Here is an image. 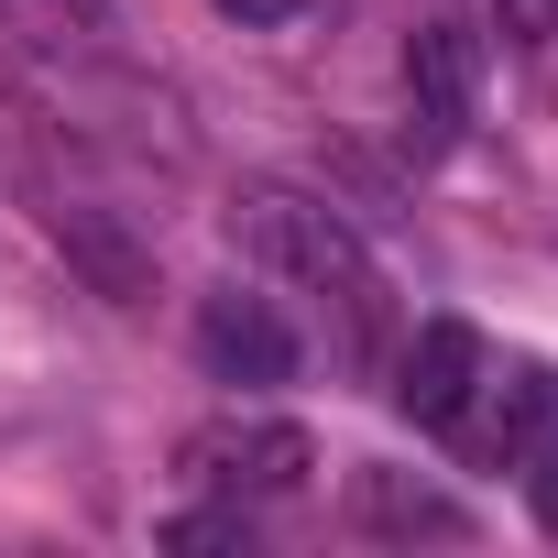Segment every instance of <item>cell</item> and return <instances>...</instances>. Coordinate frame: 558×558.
<instances>
[{
  "label": "cell",
  "mask_w": 558,
  "mask_h": 558,
  "mask_svg": "<svg viewBox=\"0 0 558 558\" xmlns=\"http://www.w3.org/2000/svg\"><path fill=\"white\" fill-rule=\"evenodd\" d=\"M471 395H482V329L427 318V329L405 340V362H395V405H405L416 427H460Z\"/></svg>",
  "instance_id": "obj_4"
},
{
  "label": "cell",
  "mask_w": 558,
  "mask_h": 558,
  "mask_svg": "<svg viewBox=\"0 0 558 558\" xmlns=\"http://www.w3.org/2000/svg\"><path fill=\"white\" fill-rule=\"evenodd\" d=\"M230 230H241V252H252L263 274H286V286H307V296L340 307V351H351V362H384L395 296H384V263L362 252V230H351L340 208H318V197H296V186H241V197H230Z\"/></svg>",
  "instance_id": "obj_1"
},
{
  "label": "cell",
  "mask_w": 558,
  "mask_h": 558,
  "mask_svg": "<svg viewBox=\"0 0 558 558\" xmlns=\"http://www.w3.org/2000/svg\"><path fill=\"white\" fill-rule=\"evenodd\" d=\"M471 88H482V45H471L460 23H416V34H405V99H416L427 143H449V132L471 121Z\"/></svg>",
  "instance_id": "obj_5"
},
{
  "label": "cell",
  "mask_w": 558,
  "mask_h": 558,
  "mask_svg": "<svg viewBox=\"0 0 558 558\" xmlns=\"http://www.w3.org/2000/svg\"><path fill=\"white\" fill-rule=\"evenodd\" d=\"M230 23H296V0H219Z\"/></svg>",
  "instance_id": "obj_11"
},
{
  "label": "cell",
  "mask_w": 558,
  "mask_h": 558,
  "mask_svg": "<svg viewBox=\"0 0 558 558\" xmlns=\"http://www.w3.org/2000/svg\"><path fill=\"white\" fill-rule=\"evenodd\" d=\"M56 241H66V252L99 274V296H121V307H132V296H154V263H143V252H132L99 208H56Z\"/></svg>",
  "instance_id": "obj_7"
},
{
  "label": "cell",
  "mask_w": 558,
  "mask_h": 558,
  "mask_svg": "<svg viewBox=\"0 0 558 558\" xmlns=\"http://www.w3.org/2000/svg\"><path fill=\"white\" fill-rule=\"evenodd\" d=\"M504 34H514V45H547V34H558V0H504Z\"/></svg>",
  "instance_id": "obj_10"
},
{
  "label": "cell",
  "mask_w": 558,
  "mask_h": 558,
  "mask_svg": "<svg viewBox=\"0 0 558 558\" xmlns=\"http://www.w3.org/2000/svg\"><path fill=\"white\" fill-rule=\"evenodd\" d=\"M351 525H362V536H471V504H449V493L416 482V471L362 460V471H351Z\"/></svg>",
  "instance_id": "obj_6"
},
{
  "label": "cell",
  "mask_w": 558,
  "mask_h": 558,
  "mask_svg": "<svg viewBox=\"0 0 558 558\" xmlns=\"http://www.w3.org/2000/svg\"><path fill=\"white\" fill-rule=\"evenodd\" d=\"M165 547H252V525H241V504H230V514H175Z\"/></svg>",
  "instance_id": "obj_8"
},
{
  "label": "cell",
  "mask_w": 558,
  "mask_h": 558,
  "mask_svg": "<svg viewBox=\"0 0 558 558\" xmlns=\"http://www.w3.org/2000/svg\"><path fill=\"white\" fill-rule=\"evenodd\" d=\"M197 362H208L219 384H286V373H296V329L274 318L263 296L219 286V296H197Z\"/></svg>",
  "instance_id": "obj_3"
},
{
  "label": "cell",
  "mask_w": 558,
  "mask_h": 558,
  "mask_svg": "<svg viewBox=\"0 0 558 558\" xmlns=\"http://www.w3.org/2000/svg\"><path fill=\"white\" fill-rule=\"evenodd\" d=\"M514 471H525V493H536V525L558 536V438H547V449H525Z\"/></svg>",
  "instance_id": "obj_9"
},
{
  "label": "cell",
  "mask_w": 558,
  "mask_h": 558,
  "mask_svg": "<svg viewBox=\"0 0 558 558\" xmlns=\"http://www.w3.org/2000/svg\"><path fill=\"white\" fill-rule=\"evenodd\" d=\"M186 471H197L208 493H230V504H286V493H307L318 438H307L296 416H208V427L186 438Z\"/></svg>",
  "instance_id": "obj_2"
},
{
  "label": "cell",
  "mask_w": 558,
  "mask_h": 558,
  "mask_svg": "<svg viewBox=\"0 0 558 558\" xmlns=\"http://www.w3.org/2000/svg\"><path fill=\"white\" fill-rule=\"evenodd\" d=\"M66 12H110V0H66Z\"/></svg>",
  "instance_id": "obj_12"
}]
</instances>
